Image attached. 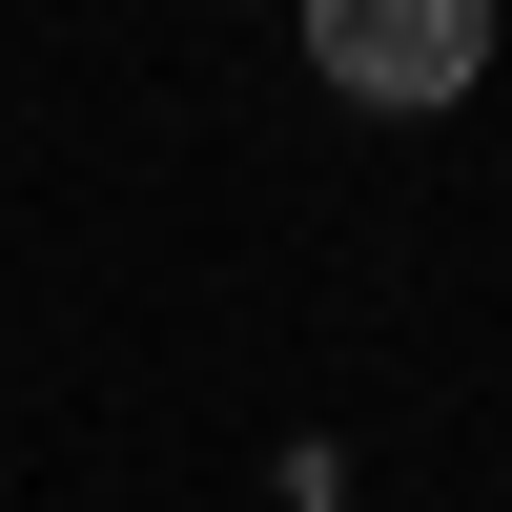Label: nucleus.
<instances>
[{"label": "nucleus", "instance_id": "obj_1", "mask_svg": "<svg viewBox=\"0 0 512 512\" xmlns=\"http://www.w3.org/2000/svg\"><path fill=\"white\" fill-rule=\"evenodd\" d=\"M308 62L349 82V103H472L492 0H328V21H308Z\"/></svg>", "mask_w": 512, "mask_h": 512}]
</instances>
